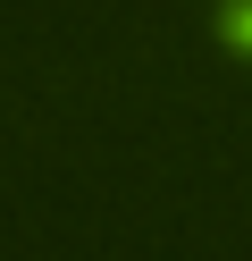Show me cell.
Returning a JSON list of instances; mask_svg holds the SVG:
<instances>
[{
	"mask_svg": "<svg viewBox=\"0 0 252 261\" xmlns=\"http://www.w3.org/2000/svg\"><path fill=\"white\" fill-rule=\"evenodd\" d=\"M218 25H227V42L252 59V0H227V9H218Z\"/></svg>",
	"mask_w": 252,
	"mask_h": 261,
	"instance_id": "6da1fadb",
	"label": "cell"
}]
</instances>
